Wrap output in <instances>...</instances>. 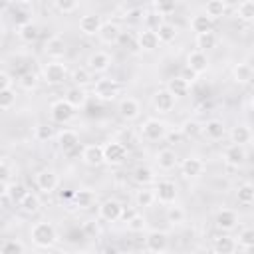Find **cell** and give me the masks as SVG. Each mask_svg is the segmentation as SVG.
Segmentation results:
<instances>
[{
    "label": "cell",
    "mask_w": 254,
    "mask_h": 254,
    "mask_svg": "<svg viewBox=\"0 0 254 254\" xmlns=\"http://www.w3.org/2000/svg\"><path fill=\"white\" fill-rule=\"evenodd\" d=\"M30 238H32L34 246L48 250V248L56 246L60 234H58V228H56L52 222H48V220H40V222H36V224L30 228Z\"/></svg>",
    "instance_id": "1"
},
{
    "label": "cell",
    "mask_w": 254,
    "mask_h": 254,
    "mask_svg": "<svg viewBox=\"0 0 254 254\" xmlns=\"http://www.w3.org/2000/svg\"><path fill=\"white\" fill-rule=\"evenodd\" d=\"M119 91H121V85H119V81L113 79V77H99V79L93 83V87H91V93H93L99 101H113V99H117Z\"/></svg>",
    "instance_id": "2"
},
{
    "label": "cell",
    "mask_w": 254,
    "mask_h": 254,
    "mask_svg": "<svg viewBox=\"0 0 254 254\" xmlns=\"http://www.w3.org/2000/svg\"><path fill=\"white\" fill-rule=\"evenodd\" d=\"M69 71H67V65L60 60H52L48 62L44 67H42V79L48 83V85H60L67 79Z\"/></svg>",
    "instance_id": "3"
},
{
    "label": "cell",
    "mask_w": 254,
    "mask_h": 254,
    "mask_svg": "<svg viewBox=\"0 0 254 254\" xmlns=\"http://www.w3.org/2000/svg\"><path fill=\"white\" fill-rule=\"evenodd\" d=\"M167 133H169L167 123L157 119V117H149V119H145L141 123V137L145 141H151V143L153 141H161V139L167 137Z\"/></svg>",
    "instance_id": "4"
},
{
    "label": "cell",
    "mask_w": 254,
    "mask_h": 254,
    "mask_svg": "<svg viewBox=\"0 0 254 254\" xmlns=\"http://www.w3.org/2000/svg\"><path fill=\"white\" fill-rule=\"evenodd\" d=\"M127 155H129L127 145L121 143V141H117V139H111V141H107L103 145V161L107 165H113V167L123 165L125 159H127Z\"/></svg>",
    "instance_id": "5"
},
{
    "label": "cell",
    "mask_w": 254,
    "mask_h": 254,
    "mask_svg": "<svg viewBox=\"0 0 254 254\" xmlns=\"http://www.w3.org/2000/svg\"><path fill=\"white\" fill-rule=\"evenodd\" d=\"M73 115H75V107L71 103H67L64 97L52 101V105H50V119L54 123L65 125V123H69L73 119Z\"/></svg>",
    "instance_id": "6"
},
{
    "label": "cell",
    "mask_w": 254,
    "mask_h": 254,
    "mask_svg": "<svg viewBox=\"0 0 254 254\" xmlns=\"http://www.w3.org/2000/svg\"><path fill=\"white\" fill-rule=\"evenodd\" d=\"M123 210H125V206L117 198H105L97 206V216L103 222H117L123 218Z\"/></svg>",
    "instance_id": "7"
},
{
    "label": "cell",
    "mask_w": 254,
    "mask_h": 254,
    "mask_svg": "<svg viewBox=\"0 0 254 254\" xmlns=\"http://www.w3.org/2000/svg\"><path fill=\"white\" fill-rule=\"evenodd\" d=\"M155 202H161V204H173L177 202V196H179V190H177V185L169 179H163V181H157L155 189Z\"/></svg>",
    "instance_id": "8"
},
{
    "label": "cell",
    "mask_w": 254,
    "mask_h": 254,
    "mask_svg": "<svg viewBox=\"0 0 254 254\" xmlns=\"http://www.w3.org/2000/svg\"><path fill=\"white\" fill-rule=\"evenodd\" d=\"M145 250L153 254H163L169 250V234L163 230H149L145 234Z\"/></svg>",
    "instance_id": "9"
},
{
    "label": "cell",
    "mask_w": 254,
    "mask_h": 254,
    "mask_svg": "<svg viewBox=\"0 0 254 254\" xmlns=\"http://www.w3.org/2000/svg\"><path fill=\"white\" fill-rule=\"evenodd\" d=\"M246 157H248V153H246V147H244V145L230 143V145H226L224 151H222V161H224V165H228V167H232V169L242 167V165L246 163Z\"/></svg>",
    "instance_id": "10"
},
{
    "label": "cell",
    "mask_w": 254,
    "mask_h": 254,
    "mask_svg": "<svg viewBox=\"0 0 254 254\" xmlns=\"http://www.w3.org/2000/svg\"><path fill=\"white\" fill-rule=\"evenodd\" d=\"M34 181H36V187L42 192H46V194L48 192H54L58 189V185H60V177H58V173L54 169H40L36 173Z\"/></svg>",
    "instance_id": "11"
},
{
    "label": "cell",
    "mask_w": 254,
    "mask_h": 254,
    "mask_svg": "<svg viewBox=\"0 0 254 254\" xmlns=\"http://www.w3.org/2000/svg\"><path fill=\"white\" fill-rule=\"evenodd\" d=\"M85 64H87L85 67H87L91 73H105V71L111 67L113 58H111V54H107V52H103V50H97V52H93V54L87 58Z\"/></svg>",
    "instance_id": "12"
},
{
    "label": "cell",
    "mask_w": 254,
    "mask_h": 254,
    "mask_svg": "<svg viewBox=\"0 0 254 254\" xmlns=\"http://www.w3.org/2000/svg\"><path fill=\"white\" fill-rule=\"evenodd\" d=\"M151 103H153V107H155V111H159V113H171L173 109H175V103H177V99H175V95L169 91V89H157L153 95H151Z\"/></svg>",
    "instance_id": "13"
},
{
    "label": "cell",
    "mask_w": 254,
    "mask_h": 254,
    "mask_svg": "<svg viewBox=\"0 0 254 254\" xmlns=\"http://www.w3.org/2000/svg\"><path fill=\"white\" fill-rule=\"evenodd\" d=\"M214 224L222 232H232L238 226V212L234 208H218L214 216Z\"/></svg>",
    "instance_id": "14"
},
{
    "label": "cell",
    "mask_w": 254,
    "mask_h": 254,
    "mask_svg": "<svg viewBox=\"0 0 254 254\" xmlns=\"http://www.w3.org/2000/svg\"><path fill=\"white\" fill-rule=\"evenodd\" d=\"M117 113L123 121H135L141 115V101L137 97H123L117 105Z\"/></svg>",
    "instance_id": "15"
},
{
    "label": "cell",
    "mask_w": 254,
    "mask_h": 254,
    "mask_svg": "<svg viewBox=\"0 0 254 254\" xmlns=\"http://www.w3.org/2000/svg\"><path fill=\"white\" fill-rule=\"evenodd\" d=\"M179 169H181V175L185 179H198L206 167H204V161L200 157H187L179 163Z\"/></svg>",
    "instance_id": "16"
},
{
    "label": "cell",
    "mask_w": 254,
    "mask_h": 254,
    "mask_svg": "<svg viewBox=\"0 0 254 254\" xmlns=\"http://www.w3.org/2000/svg\"><path fill=\"white\" fill-rule=\"evenodd\" d=\"M97 38H99V42L105 44V46L117 44L119 38H121V26H119L117 22H111V20H109V22H103L101 28H99V32H97Z\"/></svg>",
    "instance_id": "17"
},
{
    "label": "cell",
    "mask_w": 254,
    "mask_h": 254,
    "mask_svg": "<svg viewBox=\"0 0 254 254\" xmlns=\"http://www.w3.org/2000/svg\"><path fill=\"white\" fill-rule=\"evenodd\" d=\"M56 141H58L60 151H62V153H67V155L73 153V151L79 147V135H77L73 129H62V131L58 133Z\"/></svg>",
    "instance_id": "18"
},
{
    "label": "cell",
    "mask_w": 254,
    "mask_h": 254,
    "mask_svg": "<svg viewBox=\"0 0 254 254\" xmlns=\"http://www.w3.org/2000/svg\"><path fill=\"white\" fill-rule=\"evenodd\" d=\"M81 161L87 165V167H99L103 165V145H97V143H89L81 149Z\"/></svg>",
    "instance_id": "19"
},
{
    "label": "cell",
    "mask_w": 254,
    "mask_h": 254,
    "mask_svg": "<svg viewBox=\"0 0 254 254\" xmlns=\"http://www.w3.org/2000/svg\"><path fill=\"white\" fill-rule=\"evenodd\" d=\"M44 52L48 58L52 60H62L67 52V46H65V40L62 36H50L44 44Z\"/></svg>",
    "instance_id": "20"
},
{
    "label": "cell",
    "mask_w": 254,
    "mask_h": 254,
    "mask_svg": "<svg viewBox=\"0 0 254 254\" xmlns=\"http://www.w3.org/2000/svg\"><path fill=\"white\" fill-rule=\"evenodd\" d=\"M71 200H73V204H75L77 208H81V210H89V208L95 206V202H97V194H95L93 189H79V190H75V192L71 194Z\"/></svg>",
    "instance_id": "21"
},
{
    "label": "cell",
    "mask_w": 254,
    "mask_h": 254,
    "mask_svg": "<svg viewBox=\"0 0 254 254\" xmlns=\"http://www.w3.org/2000/svg\"><path fill=\"white\" fill-rule=\"evenodd\" d=\"M187 67H190L196 75L204 73L208 69V56H206V52H200V50L189 52V56H187Z\"/></svg>",
    "instance_id": "22"
},
{
    "label": "cell",
    "mask_w": 254,
    "mask_h": 254,
    "mask_svg": "<svg viewBox=\"0 0 254 254\" xmlns=\"http://www.w3.org/2000/svg\"><path fill=\"white\" fill-rule=\"evenodd\" d=\"M212 250H214L216 254H232V252L238 250V246H236V238L230 236L228 232L218 234V236L212 238Z\"/></svg>",
    "instance_id": "23"
},
{
    "label": "cell",
    "mask_w": 254,
    "mask_h": 254,
    "mask_svg": "<svg viewBox=\"0 0 254 254\" xmlns=\"http://www.w3.org/2000/svg\"><path fill=\"white\" fill-rule=\"evenodd\" d=\"M101 24H103L101 16H97V14H83L79 18V24L77 26H79V32L83 36H97Z\"/></svg>",
    "instance_id": "24"
},
{
    "label": "cell",
    "mask_w": 254,
    "mask_h": 254,
    "mask_svg": "<svg viewBox=\"0 0 254 254\" xmlns=\"http://www.w3.org/2000/svg\"><path fill=\"white\" fill-rule=\"evenodd\" d=\"M137 48L141 52H155L159 48V38H157V32L155 30H147L143 28L139 34H137Z\"/></svg>",
    "instance_id": "25"
},
{
    "label": "cell",
    "mask_w": 254,
    "mask_h": 254,
    "mask_svg": "<svg viewBox=\"0 0 254 254\" xmlns=\"http://www.w3.org/2000/svg\"><path fill=\"white\" fill-rule=\"evenodd\" d=\"M200 135H204L210 141H220L226 135V127L220 119H208L206 123H202V133Z\"/></svg>",
    "instance_id": "26"
},
{
    "label": "cell",
    "mask_w": 254,
    "mask_h": 254,
    "mask_svg": "<svg viewBox=\"0 0 254 254\" xmlns=\"http://www.w3.org/2000/svg\"><path fill=\"white\" fill-rule=\"evenodd\" d=\"M165 89H169V91L175 95V99H179V97H185V95L190 91V83H189L183 75H173V77L167 79Z\"/></svg>",
    "instance_id": "27"
},
{
    "label": "cell",
    "mask_w": 254,
    "mask_h": 254,
    "mask_svg": "<svg viewBox=\"0 0 254 254\" xmlns=\"http://www.w3.org/2000/svg\"><path fill=\"white\" fill-rule=\"evenodd\" d=\"M155 163L161 171H173L177 165H179V157L173 149H161L157 155H155Z\"/></svg>",
    "instance_id": "28"
},
{
    "label": "cell",
    "mask_w": 254,
    "mask_h": 254,
    "mask_svg": "<svg viewBox=\"0 0 254 254\" xmlns=\"http://www.w3.org/2000/svg\"><path fill=\"white\" fill-rule=\"evenodd\" d=\"M230 141L236 143V145H244V147H246V145L252 141V131H250V127H248L246 123L234 125V127L230 129Z\"/></svg>",
    "instance_id": "29"
},
{
    "label": "cell",
    "mask_w": 254,
    "mask_h": 254,
    "mask_svg": "<svg viewBox=\"0 0 254 254\" xmlns=\"http://www.w3.org/2000/svg\"><path fill=\"white\" fill-rule=\"evenodd\" d=\"M157 38H159V44H171V42H175V38H177V34H179V30H177V26L175 24H171V22H161L159 26H157Z\"/></svg>",
    "instance_id": "30"
},
{
    "label": "cell",
    "mask_w": 254,
    "mask_h": 254,
    "mask_svg": "<svg viewBox=\"0 0 254 254\" xmlns=\"http://www.w3.org/2000/svg\"><path fill=\"white\" fill-rule=\"evenodd\" d=\"M189 26H190V30H192L194 34H204V32H210V30H212V20H210L204 12H198V14H194V16L190 18Z\"/></svg>",
    "instance_id": "31"
},
{
    "label": "cell",
    "mask_w": 254,
    "mask_h": 254,
    "mask_svg": "<svg viewBox=\"0 0 254 254\" xmlns=\"http://www.w3.org/2000/svg\"><path fill=\"white\" fill-rule=\"evenodd\" d=\"M232 79H234V83H240V85L248 83V81L252 79V65H250L248 62L236 64V65L232 67Z\"/></svg>",
    "instance_id": "32"
},
{
    "label": "cell",
    "mask_w": 254,
    "mask_h": 254,
    "mask_svg": "<svg viewBox=\"0 0 254 254\" xmlns=\"http://www.w3.org/2000/svg\"><path fill=\"white\" fill-rule=\"evenodd\" d=\"M64 99H65L67 103H71V105L77 109V107H83V105H85V101H87V93H85V89H83V87L71 85V87L65 91Z\"/></svg>",
    "instance_id": "33"
},
{
    "label": "cell",
    "mask_w": 254,
    "mask_h": 254,
    "mask_svg": "<svg viewBox=\"0 0 254 254\" xmlns=\"http://www.w3.org/2000/svg\"><path fill=\"white\" fill-rule=\"evenodd\" d=\"M133 181L139 187H149L151 183H155V171L151 167H147V165H139L133 171Z\"/></svg>",
    "instance_id": "34"
},
{
    "label": "cell",
    "mask_w": 254,
    "mask_h": 254,
    "mask_svg": "<svg viewBox=\"0 0 254 254\" xmlns=\"http://www.w3.org/2000/svg\"><path fill=\"white\" fill-rule=\"evenodd\" d=\"M194 44H196V50H200V52H208V50L216 48V44H218V36H216L212 30H210V32H204V34H196Z\"/></svg>",
    "instance_id": "35"
},
{
    "label": "cell",
    "mask_w": 254,
    "mask_h": 254,
    "mask_svg": "<svg viewBox=\"0 0 254 254\" xmlns=\"http://www.w3.org/2000/svg\"><path fill=\"white\" fill-rule=\"evenodd\" d=\"M204 14L214 22L226 14V0H208L204 6Z\"/></svg>",
    "instance_id": "36"
},
{
    "label": "cell",
    "mask_w": 254,
    "mask_h": 254,
    "mask_svg": "<svg viewBox=\"0 0 254 254\" xmlns=\"http://www.w3.org/2000/svg\"><path fill=\"white\" fill-rule=\"evenodd\" d=\"M38 36H40V28H38L34 22H28V24L18 26V38H20L22 42H26V44L36 42Z\"/></svg>",
    "instance_id": "37"
},
{
    "label": "cell",
    "mask_w": 254,
    "mask_h": 254,
    "mask_svg": "<svg viewBox=\"0 0 254 254\" xmlns=\"http://www.w3.org/2000/svg\"><path fill=\"white\" fill-rule=\"evenodd\" d=\"M69 77H71L73 85H77V87H87V85L93 83V73H91L87 67H77V69H73V71L69 73Z\"/></svg>",
    "instance_id": "38"
},
{
    "label": "cell",
    "mask_w": 254,
    "mask_h": 254,
    "mask_svg": "<svg viewBox=\"0 0 254 254\" xmlns=\"http://www.w3.org/2000/svg\"><path fill=\"white\" fill-rule=\"evenodd\" d=\"M18 206H20L22 212H26V214H34V212L40 210V198H38V194H34V192L28 190V192L24 194V198L18 202Z\"/></svg>",
    "instance_id": "39"
},
{
    "label": "cell",
    "mask_w": 254,
    "mask_h": 254,
    "mask_svg": "<svg viewBox=\"0 0 254 254\" xmlns=\"http://www.w3.org/2000/svg\"><path fill=\"white\" fill-rule=\"evenodd\" d=\"M236 16H238L240 22L252 24L254 22V2L252 0H242L236 8Z\"/></svg>",
    "instance_id": "40"
},
{
    "label": "cell",
    "mask_w": 254,
    "mask_h": 254,
    "mask_svg": "<svg viewBox=\"0 0 254 254\" xmlns=\"http://www.w3.org/2000/svg\"><path fill=\"white\" fill-rule=\"evenodd\" d=\"M153 202H155V192H153V189L141 187V189L135 192V206H139V208H149Z\"/></svg>",
    "instance_id": "41"
},
{
    "label": "cell",
    "mask_w": 254,
    "mask_h": 254,
    "mask_svg": "<svg viewBox=\"0 0 254 254\" xmlns=\"http://www.w3.org/2000/svg\"><path fill=\"white\" fill-rule=\"evenodd\" d=\"M236 246H238L240 250H250V248H254V228L244 226V228L238 232V236H236Z\"/></svg>",
    "instance_id": "42"
},
{
    "label": "cell",
    "mask_w": 254,
    "mask_h": 254,
    "mask_svg": "<svg viewBox=\"0 0 254 254\" xmlns=\"http://www.w3.org/2000/svg\"><path fill=\"white\" fill-rule=\"evenodd\" d=\"M181 133L187 137V139H194L202 133V123L196 121V119H187L183 125H181Z\"/></svg>",
    "instance_id": "43"
},
{
    "label": "cell",
    "mask_w": 254,
    "mask_h": 254,
    "mask_svg": "<svg viewBox=\"0 0 254 254\" xmlns=\"http://www.w3.org/2000/svg\"><path fill=\"white\" fill-rule=\"evenodd\" d=\"M236 198H238V202L244 204V206L252 204V202H254V187H252V183H242V185L238 187V190H236Z\"/></svg>",
    "instance_id": "44"
},
{
    "label": "cell",
    "mask_w": 254,
    "mask_h": 254,
    "mask_svg": "<svg viewBox=\"0 0 254 254\" xmlns=\"http://www.w3.org/2000/svg\"><path fill=\"white\" fill-rule=\"evenodd\" d=\"M127 230L129 232H135V234H141L147 230V218L143 214H131L127 218Z\"/></svg>",
    "instance_id": "45"
},
{
    "label": "cell",
    "mask_w": 254,
    "mask_h": 254,
    "mask_svg": "<svg viewBox=\"0 0 254 254\" xmlns=\"http://www.w3.org/2000/svg\"><path fill=\"white\" fill-rule=\"evenodd\" d=\"M28 192V189L22 185V183H8V190H6V196L14 202V204H18L22 198H24V194Z\"/></svg>",
    "instance_id": "46"
},
{
    "label": "cell",
    "mask_w": 254,
    "mask_h": 254,
    "mask_svg": "<svg viewBox=\"0 0 254 254\" xmlns=\"http://www.w3.org/2000/svg\"><path fill=\"white\" fill-rule=\"evenodd\" d=\"M185 216H187V212H185V208L183 206H179V204H167V220L171 222V224H181V222H185Z\"/></svg>",
    "instance_id": "47"
},
{
    "label": "cell",
    "mask_w": 254,
    "mask_h": 254,
    "mask_svg": "<svg viewBox=\"0 0 254 254\" xmlns=\"http://www.w3.org/2000/svg\"><path fill=\"white\" fill-rule=\"evenodd\" d=\"M153 10L161 16H169L177 10V0H153Z\"/></svg>",
    "instance_id": "48"
},
{
    "label": "cell",
    "mask_w": 254,
    "mask_h": 254,
    "mask_svg": "<svg viewBox=\"0 0 254 254\" xmlns=\"http://www.w3.org/2000/svg\"><path fill=\"white\" fill-rule=\"evenodd\" d=\"M141 22H143V28H147V30H157V26L163 22V16L157 14L155 10H149V12H145V14L141 16Z\"/></svg>",
    "instance_id": "49"
},
{
    "label": "cell",
    "mask_w": 254,
    "mask_h": 254,
    "mask_svg": "<svg viewBox=\"0 0 254 254\" xmlns=\"http://www.w3.org/2000/svg\"><path fill=\"white\" fill-rule=\"evenodd\" d=\"M12 20H14V24H16V26H22V24L32 22L30 12L26 10V6H16V8H14V12H12Z\"/></svg>",
    "instance_id": "50"
},
{
    "label": "cell",
    "mask_w": 254,
    "mask_h": 254,
    "mask_svg": "<svg viewBox=\"0 0 254 254\" xmlns=\"http://www.w3.org/2000/svg\"><path fill=\"white\" fill-rule=\"evenodd\" d=\"M18 83H20L22 89L32 91V89H36V85H38V75H36L34 71H26V73L18 79Z\"/></svg>",
    "instance_id": "51"
},
{
    "label": "cell",
    "mask_w": 254,
    "mask_h": 254,
    "mask_svg": "<svg viewBox=\"0 0 254 254\" xmlns=\"http://www.w3.org/2000/svg\"><path fill=\"white\" fill-rule=\"evenodd\" d=\"M16 103V93L14 89H0V109H10Z\"/></svg>",
    "instance_id": "52"
},
{
    "label": "cell",
    "mask_w": 254,
    "mask_h": 254,
    "mask_svg": "<svg viewBox=\"0 0 254 254\" xmlns=\"http://www.w3.org/2000/svg\"><path fill=\"white\" fill-rule=\"evenodd\" d=\"M77 4H79V0H54V6H56L60 12H64V14L75 12V10H77Z\"/></svg>",
    "instance_id": "53"
},
{
    "label": "cell",
    "mask_w": 254,
    "mask_h": 254,
    "mask_svg": "<svg viewBox=\"0 0 254 254\" xmlns=\"http://www.w3.org/2000/svg\"><path fill=\"white\" fill-rule=\"evenodd\" d=\"M26 246L18 240H6L4 244H0V252H24Z\"/></svg>",
    "instance_id": "54"
},
{
    "label": "cell",
    "mask_w": 254,
    "mask_h": 254,
    "mask_svg": "<svg viewBox=\"0 0 254 254\" xmlns=\"http://www.w3.org/2000/svg\"><path fill=\"white\" fill-rule=\"evenodd\" d=\"M83 232H85V236L95 238L99 234V224L95 220H87V222H83Z\"/></svg>",
    "instance_id": "55"
},
{
    "label": "cell",
    "mask_w": 254,
    "mask_h": 254,
    "mask_svg": "<svg viewBox=\"0 0 254 254\" xmlns=\"http://www.w3.org/2000/svg\"><path fill=\"white\" fill-rule=\"evenodd\" d=\"M10 179H12V167H10V163L0 161V181L2 183H10Z\"/></svg>",
    "instance_id": "56"
},
{
    "label": "cell",
    "mask_w": 254,
    "mask_h": 254,
    "mask_svg": "<svg viewBox=\"0 0 254 254\" xmlns=\"http://www.w3.org/2000/svg\"><path fill=\"white\" fill-rule=\"evenodd\" d=\"M52 137V127L48 125H38L36 127V139L38 141H48Z\"/></svg>",
    "instance_id": "57"
},
{
    "label": "cell",
    "mask_w": 254,
    "mask_h": 254,
    "mask_svg": "<svg viewBox=\"0 0 254 254\" xmlns=\"http://www.w3.org/2000/svg\"><path fill=\"white\" fill-rule=\"evenodd\" d=\"M12 85H14V79H12V75H10L8 71L0 69V89H10Z\"/></svg>",
    "instance_id": "58"
},
{
    "label": "cell",
    "mask_w": 254,
    "mask_h": 254,
    "mask_svg": "<svg viewBox=\"0 0 254 254\" xmlns=\"http://www.w3.org/2000/svg\"><path fill=\"white\" fill-rule=\"evenodd\" d=\"M181 75H183V77H185L189 83H192V81L196 79V73H194L190 67H187V65H185V69H183V73H181Z\"/></svg>",
    "instance_id": "59"
},
{
    "label": "cell",
    "mask_w": 254,
    "mask_h": 254,
    "mask_svg": "<svg viewBox=\"0 0 254 254\" xmlns=\"http://www.w3.org/2000/svg\"><path fill=\"white\" fill-rule=\"evenodd\" d=\"M10 6H12V0H0V14L6 12Z\"/></svg>",
    "instance_id": "60"
},
{
    "label": "cell",
    "mask_w": 254,
    "mask_h": 254,
    "mask_svg": "<svg viewBox=\"0 0 254 254\" xmlns=\"http://www.w3.org/2000/svg\"><path fill=\"white\" fill-rule=\"evenodd\" d=\"M6 190H8V183L0 181V196H6Z\"/></svg>",
    "instance_id": "61"
},
{
    "label": "cell",
    "mask_w": 254,
    "mask_h": 254,
    "mask_svg": "<svg viewBox=\"0 0 254 254\" xmlns=\"http://www.w3.org/2000/svg\"><path fill=\"white\" fill-rule=\"evenodd\" d=\"M32 0H12V4H16V6H28Z\"/></svg>",
    "instance_id": "62"
},
{
    "label": "cell",
    "mask_w": 254,
    "mask_h": 254,
    "mask_svg": "<svg viewBox=\"0 0 254 254\" xmlns=\"http://www.w3.org/2000/svg\"><path fill=\"white\" fill-rule=\"evenodd\" d=\"M4 32H6V30H4V26H2V24H0V40H2V38H4Z\"/></svg>",
    "instance_id": "63"
},
{
    "label": "cell",
    "mask_w": 254,
    "mask_h": 254,
    "mask_svg": "<svg viewBox=\"0 0 254 254\" xmlns=\"http://www.w3.org/2000/svg\"><path fill=\"white\" fill-rule=\"evenodd\" d=\"M0 69H2V62H0Z\"/></svg>",
    "instance_id": "64"
}]
</instances>
